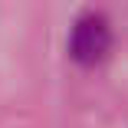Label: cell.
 Listing matches in <instances>:
<instances>
[{"mask_svg": "<svg viewBox=\"0 0 128 128\" xmlns=\"http://www.w3.org/2000/svg\"><path fill=\"white\" fill-rule=\"evenodd\" d=\"M112 49V26L102 13H86L72 23L69 33V56L82 66H95Z\"/></svg>", "mask_w": 128, "mask_h": 128, "instance_id": "obj_1", "label": "cell"}]
</instances>
